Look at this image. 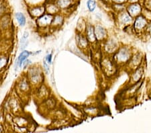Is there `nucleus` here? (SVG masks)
I'll return each mask as SVG.
<instances>
[{"label": "nucleus", "instance_id": "nucleus-11", "mask_svg": "<svg viewBox=\"0 0 151 133\" xmlns=\"http://www.w3.org/2000/svg\"><path fill=\"white\" fill-rule=\"evenodd\" d=\"M130 20V17H129L127 15V14H124V22H128Z\"/></svg>", "mask_w": 151, "mask_h": 133}, {"label": "nucleus", "instance_id": "nucleus-15", "mask_svg": "<svg viewBox=\"0 0 151 133\" xmlns=\"http://www.w3.org/2000/svg\"><path fill=\"white\" fill-rule=\"evenodd\" d=\"M104 1H106V0H104Z\"/></svg>", "mask_w": 151, "mask_h": 133}, {"label": "nucleus", "instance_id": "nucleus-7", "mask_svg": "<svg viewBox=\"0 0 151 133\" xmlns=\"http://www.w3.org/2000/svg\"><path fill=\"white\" fill-rule=\"evenodd\" d=\"M44 11H45V8H41V7H38V8H35L32 9V13L34 16H39L42 14Z\"/></svg>", "mask_w": 151, "mask_h": 133}, {"label": "nucleus", "instance_id": "nucleus-8", "mask_svg": "<svg viewBox=\"0 0 151 133\" xmlns=\"http://www.w3.org/2000/svg\"><path fill=\"white\" fill-rule=\"evenodd\" d=\"M96 36L97 38H101L104 35V30L100 26H97V30H96Z\"/></svg>", "mask_w": 151, "mask_h": 133}, {"label": "nucleus", "instance_id": "nucleus-2", "mask_svg": "<svg viewBox=\"0 0 151 133\" xmlns=\"http://www.w3.org/2000/svg\"><path fill=\"white\" fill-rule=\"evenodd\" d=\"M30 55V52L28 51H23L22 52H21V54L19 55V56L18 57L17 64H18L19 66H21V65L24 63V60L27 59Z\"/></svg>", "mask_w": 151, "mask_h": 133}, {"label": "nucleus", "instance_id": "nucleus-6", "mask_svg": "<svg viewBox=\"0 0 151 133\" xmlns=\"http://www.w3.org/2000/svg\"><path fill=\"white\" fill-rule=\"evenodd\" d=\"M87 6L90 12H93L96 8V0H88L87 1Z\"/></svg>", "mask_w": 151, "mask_h": 133}, {"label": "nucleus", "instance_id": "nucleus-5", "mask_svg": "<svg viewBox=\"0 0 151 133\" xmlns=\"http://www.w3.org/2000/svg\"><path fill=\"white\" fill-rule=\"evenodd\" d=\"M16 18L17 19V20L19 22V24H20L21 26H24L26 24V18L24 16V14L22 13H20V12H18V13H16Z\"/></svg>", "mask_w": 151, "mask_h": 133}, {"label": "nucleus", "instance_id": "nucleus-4", "mask_svg": "<svg viewBox=\"0 0 151 133\" xmlns=\"http://www.w3.org/2000/svg\"><path fill=\"white\" fill-rule=\"evenodd\" d=\"M72 3V0H57V4L60 8H65L69 7Z\"/></svg>", "mask_w": 151, "mask_h": 133}, {"label": "nucleus", "instance_id": "nucleus-14", "mask_svg": "<svg viewBox=\"0 0 151 133\" xmlns=\"http://www.w3.org/2000/svg\"><path fill=\"white\" fill-rule=\"evenodd\" d=\"M130 1L131 2H135V1H137V0H130Z\"/></svg>", "mask_w": 151, "mask_h": 133}, {"label": "nucleus", "instance_id": "nucleus-1", "mask_svg": "<svg viewBox=\"0 0 151 133\" xmlns=\"http://www.w3.org/2000/svg\"><path fill=\"white\" fill-rule=\"evenodd\" d=\"M128 10L131 15L135 16L140 13L141 10V8L140 5H138V4H132L128 7Z\"/></svg>", "mask_w": 151, "mask_h": 133}, {"label": "nucleus", "instance_id": "nucleus-3", "mask_svg": "<svg viewBox=\"0 0 151 133\" xmlns=\"http://www.w3.org/2000/svg\"><path fill=\"white\" fill-rule=\"evenodd\" d=\"M52 16L51 15L43 16L39 19V23H40V25L45 26L48 23H50V22L51 20H52Z\"/></svg>", "mask_w": 151, "mask_h": 133}, {"label": "nucleus", "instance_id": "nucleus-13", "mask_svg": "<svg viewBox=\"0 0 151 133\" xmlns=\"http://www.w3.org/2000/svg\"><path fill=\"white\" fill-rule=\"evenodd\" d=\"M47 57H48V62L49 63H51V59H52V55H51V54L49 55Z\"/></svg>", "mask_w": 151, "mask_h": 133}, {"label": "nucleus", "instance_id": "nucleus-12", "mask_svg": "<svg viewBox=\"0 0 151 133\" xmlns=\"http://www.w3.org/2000/svg\"><path fill=\"white\" fill-rule=\"evenodd\" d=\"M114 2H116L117 4H121L124 3V2H125L126 0H113Z\"/></svg>", "mask_w": 151, "mask_h": 133}, {"label": "nucleus", "instance_id": "nucleus-9", "mask_svg": "<svg viewBox=\"0 0 151 133\" xmlns=\"http://www.w3.org/2000/svg\"><path fill=\"white\" fill-rule=\"evenodd\" d=\"M145 19H143L142 18H141V17H140L139 18L137 19V20H136V27L137 28H141L142 26H144V24H145Z\"/></svg>", "mask_w": 151, "mask_h": 133}, {"label": "nucleus", "instance_id": "nucleus-10", "mask_svg": "<svg viewBox=\"0 0 151 133\" xmlns=\"http://www.w3.org/2000/svg\"><path fill=\"white\" fill-rule=\"evenodd\" d=\"M88 36H89V38H90V39H93V37H94L93 28H92L91 27L89 28V30H88Z\"/></svg>", "mask_w": 151, "mask_h": 133}]
</instances>
